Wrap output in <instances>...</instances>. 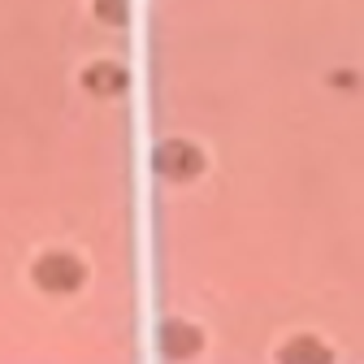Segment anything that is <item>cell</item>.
<instances>
[{
	"label": "cell",
	"mask_w": 364,
	"mask_h": 364,
	"mask_svg": "<svg viewBox=\"0 0 364 364\" xmlns=\"http://www.w3.org/2000/svg\"><path fill=\"white\" fill-rule=\"evenodd\" d=\"M204 347H208V330L200 321H191V316H161L156 326V355L165 364H196L204 360Z\"/></svg>",
	"instance_id": "7a4b0ae2"
},
{
	"label": "cell",
	"mask_w": 364,
	"mask_h": 364,
	"mask_svg": "<svg viewBox=\"0 0 364 364\" xmlns=\"http://www.w3.org/2000/svg\"><path fill=\"white\" fill-rule=\"evenodd\" d=\"M152 165L165 182H191L204 173V152L191 139H161L152 152Z\"/></svg>",
	"instance_id": "3957f363"
},
{
	"label": "cell",
	"mask_w": 364,
	"mask_h": 364,
	"mask_svg": "<svg viewBox=\"0 0 364 364\" xmlns=\"http://www.w3.org/2000/svg\"><path fill=\"white\" fill-rule=\"evenodd\" d=\"M82 87L91 91V96H122V91L130 87V74L122 61H91L82 70Z\"/></svg>",
	"instance_id": "5b68a950"
},
{
	"label": "cell",
	"mask_w": 364,
	"mask_h": 364,
	"mask_svg": "<svg viewBox=\"0 0 364 364\" xmlns=\"http://www.w3.org/2000/svg\"><path fill=\"white\" fill-rule=\"evenodd\" d=\"M273 364H338V351L330 347L326 334H312V330H291L278 351H273Z\"/></svg>",
	"instance_id": "277c9868"
},
{
	"label": "cell",
	"mask_w": 364,
	"mask_h": 364,
	"mask_svg": "<svg viewBox=\"0 0 364 364\" xmlns=\"http://www.w3.org/2000/svg\"><path fill=\"white\" fill-rule=\"evenodd\" d=\"M31 287L43 291V295H78L87 287V260L65 252V247H53V252H39L31 260Z\"/></svg>",
	"instance_id": "6da1fadb"
},
{
	"label": "cell",
	"mask_w": 364,
	"mask_h": 364,
	"mask_svg": "<svg viewBox=\"0 0 364 364\" xmlns=\"http://www.w3.org/2000/svg\"><path fill=\"white\" fill-rule=\"evenodd\" d=\"M334 91H347V96H351V91H360L364 87V78L355 74V70H330V78H326Z\"/></svg>",
	"instance_id": "52a82bcc"
},
{
	"label": "cell",
	"mask_w": 364,
	"mask_h": 364,
	"mask_svg": "<svg viewBox=\"0 0 364 364\" xmlns=\"http://www.w3.org/2000/svg\"><path fill=\"white\" fill-rule=\"evenodd\" d=\"M91 14H96L105 26H122V22L130 18V0H96V5H91Z\"/></svg>",
	"instance_id": "8992f818"
}]
</instances>
